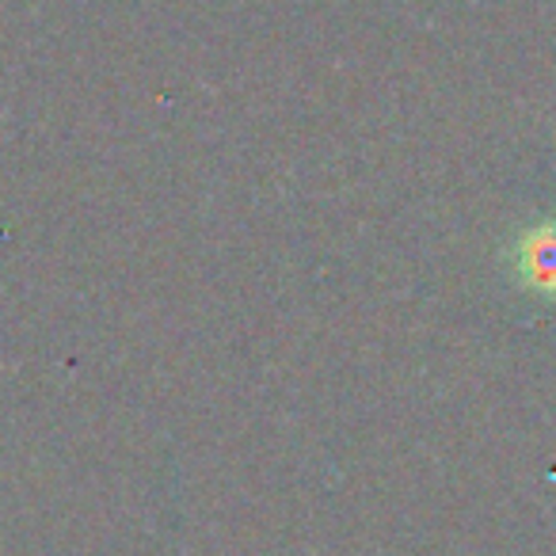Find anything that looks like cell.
Returning <instances> with one entry per match:
<instances>
[{
	"instance_id": "obj_1",
	"label": "cell",
	"mask_w": 556,
	"mask_h": 556,
	"mask_svg": "<svg viewBox=\"0 0 556 556\" xmlns=\"http://www.w3.org/2000/svg\"><path fill=\"white\" fill-rule=\"evenodd\" d=\"M510 275L526 294L556 298V222H538L510 248Z\"/></svg>"
}]
</instances>
